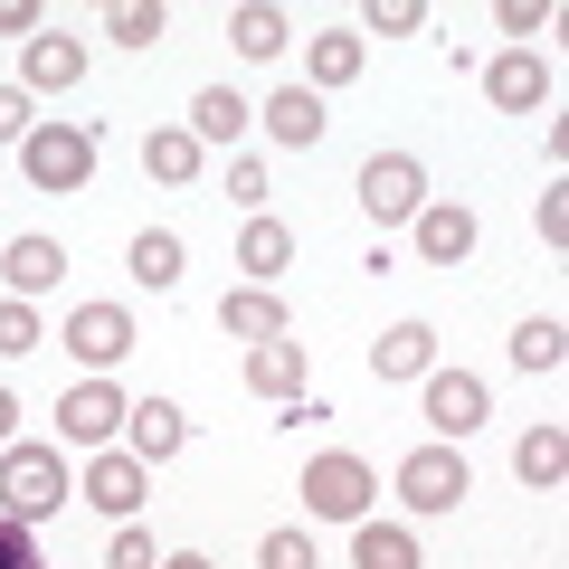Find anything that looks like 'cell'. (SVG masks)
<instances>
[{
  "label": "cell",
  "mask_w": 569,
  "mask_h": 569,
  "mask_svg": "<svg viewBox=\"0 0 569 569\" xmlns=\"http://www.w3.org/2000/svg\"><path fill=\"white\" fill-rule=\"evenodd\" d=\"M485 96L503 104V114H541L550 104V67L531 58V48H503V58L485 67Z\"/></svg>",
  "instance_id": "14"
},
{
  "label": "cell",
  "mask_w": 569,
  "mask_h": 569,
  "mask_svg": "<svg viewBox=\"0 0 569 569\" xmlns=\"http://www.w3.org/2000/svg\"><path fill=\"white\" fill-rule=\"evenodd\" d=\"M408 228H418V257H427V266H466V257H475V209H466V200H427Z\"/></svg>",
  "instance_id": "13"
},
{
  "label": "cell",
  "mask_w": 569,
  "mask_h": 569,
  "mask_svg": "<svg viewBox=\"0 0 569 569\" xmlns=\"http://www.w3.org/2000/svg\"><path fill=\"white\" fill-rule=\"evenodd\" d=\"M39 114H29V86H0V142H29Z\"/></svg>",
  "instance_id": "34"
},
{
  "label": "cell",
  "mask_w": 569,
  "mask_h": 569,
  "mask_svg": "<svg viewBox=\"0 0 569 569\" xmlns=\"http://www.w3.org/2000/svg\"><path fill=\"white\" fill-rule=\"evenodd\" d=\"M247 123H257V114H247L238 86H200V96H190V133H200V152H209V142H228V152H238Z\"/></svg>",
  "instance_id": "21"
},
{
  "label": "cell",
  "mask_w": 569,
  "mask_h": 569,
  "mask_svg": "<svg viewBox=\"0 0 569 569\" xmlns=\"http://www.w3.org/2000/svg\"><path fill=\"white\" fill-rule=\"evenodd\" d=\"M133 284H152V295H171V284H181V238H171V228H142L133 238Z\"/></svg>",
  "instance_id": "26"
},
{
  "label": "cell",
  "mask_w": 569,
  "mask_h": 569,
  "mask_svg": "<svg viewBox=\"0 0 569 569\" xmlns=\"http://www.w3.org/2000/svg\"><path fill=\"white\" fill-rule=\"evenodd\" d=\"M399 493H408V512H456L475 493V475L456 447H418V456H399Z\"/></svg>",
  "instance_id": "6"
},
{
  "label": "cell",
  "mask_w": 569,
  "mask_h": 569,
  "mask_svg": "<svg viewBox=\"0 0 569 569\" xmlns=\"http://www.w3.org/2000/svg\"><path fill=\"white\" fill-rule=\"evenodd\" d=\"M162 569H209V560H200V550H171V560H162Z\"/></svg>",
  "instance_id": "41"
},
{
  "label": "cell",
  "mask_w": 569,
  "mask_h": 569,
  "mask_svg": "<svg viewBox=\"0 0 569 569\" xmlns=\"http://www.w3.org/2000/svg\"><path fill=\"white\" fill-rule=\"evenodd\" d=\"M351 569H418V531L408 522H351Z\"/></svg>",
  "instance_id": "23"
},
{
  "label": "cell",
  "mask_w": 569,
  "mask_h": 569,
  "mask_svg": "<svg viewBox=\"0 0 569 569\" xmlns=\"http://www.w3.org/2000/svg\"><path fill=\"white\" fill-rule=\"evenodd\" d=\"M427 370H437V332L427 323H389L370 342V380H427Z\"/></svg>",
  "instance_id": "17"
},
{
  "label": "cell",
  "mask_w": 569,
  "mask_h": 569,
  "mask_svg": "<svg viewBox=\"0 0 569 569\" xmlns=\"http://www.w3.org/2000/svg\"><path fill=\"white\" fill-rule=\"evenodd\" d=\"M20 77H29V96H77V86H86V39L39 29V39L20 48Z\"/></svg>",
  "instance_id": "10"
},
{
  "label": "cell",
  "mask_w": 569,
  "mask_h": 569,
  "mask_svg": "<svg viewBox=\"0 0 569 569\" xmlns=\"http://www.w3.org/2000/svg\"><path fill=\"white\" fill-rule=\"evenodd\" d=\"M162 0H114V10H104V39H123V48H162Z\"/></svg>",
  "instance_id": "28"
},
{
  "label": "cell",
  "mask_w": 569,
  "mask_h": 569,
  "mask_svg": "<svg viewBox=\"0 0 569 569\" xmlns=\"http://www.w3.org/2000/svg\"><path fill=\"white\" fill-rule=\"evenodd\" d=\"M361 58H370V48L351 39V29H323V39L305 48V77H313V96H323V86H351V77H361Z\"/></svg>",
  "instance_id": "24"
},
{
  "label": "cell",
  "mask_w": 569,
  "mask_h": 569,
  "mask_svg": "<svg viewBox=\"0 0 569 569\" xmlns=\"http://www.w3.org/2000/svg\"><path fill=\"white\" fill-rule=\"evenodd\" d=\"M219 332L228 342H284V305H276V284H228L219 295Z\"/></svg>",
  "instance_id": "12"
},
{
  "label": "cell",
  "mask_w": 569,
  "mask_h": 569,
  "mask_svg": "<svg viewBox=\"0 0 569 569\" xmlns=\"http://www.w3.org/2000/svg\"><path fill=\"white\" fill-rule=\"evenodd\" d=\"M427 427H437V447L475 437L485 427V380L475 370H427Z\"/></svg>",
  "instance_id": "9"
},
{
  "label": "cell",
  "mask_w": 569,
  "mask_h": 569,
  "mask_svg": "<svg viewBox=\"0 0 569 569\" xmlns=\"http://www.w3.org/2000/svg\"><path fill=\"white\" fill-rule=\"evenodd\" d=\"M257 569H323V560H313V531H266Z\"/></svg>",
  "instance_id": "30"
},
{
  "label": "cell",
  "mask_w": 569,
  "mask_h": 569,
  "mask_svg": "<svg viewBox=\"0 0 569 569\" xmlns=\"http://www.w3.org/2000/svg\"><path fill=\"white\" fill-rule=\"evenodd\" d=\"M10 427H20V399H10V389H0V447H10Z\"/></svg>",
  "instance_id": "40"
},
{
  "label": "cell",
  "mask_w": 569,
  "mask_h": 569,
  "mask_svg": "<svg viewBox=\"0 0 569 569\" xmlns=\"http://www.w3.org/2000/svg\"><path fill=\"white\" fill-rule=\"evenodd\" d=\"M427 0H370V39H418Z\"/></svg>",
  "instance_id": "31"
},
{
  "label": "cell",
  "mask_w": 569,
  "mask_h": 569,
  "mask_svg": "<svg viewBox=\"0 0 569 569\" xmlns=\"http://www.w3.org/2000/svg\"><path fill=\"white\" fill-rule=\"evenodd\" d=\"M0 276H10V295L29 305V295H48V284L67 276V247L58 238H10V247H0Z\"/></svg>",
  "instance_id": "20"
},
{
  "label": "cell",
  "mask_w": 569,
  "mask_h": 569,
  "mask_svg": "<svg viewBox=\"0 0 569 569\" xmlns=\"http://www.w3.org/2000/svg\"><path fill=\"white\" fill-rule=\"evenodd\" d=\"M200 133H190V123H152V133H142V171H152V181H171V190H190L200 181Z\"/></svg>",
  "instance_id": "18"
},
{
  "label": "cell",
  "mask_w": 569,
  "mask_h": 569,
  "mask_svg": "<svg viewBox=\"0 0 569 569\" xmlns=\"http://www.w3.org/2000/svg\"><path fill=\"white\" fill-rule=\"evenodd\" d=\"M67 351L86 361V380H104V370L133 351V313H123V305H77V313H67Z\"/></svg>",
  "instance_id": "7"
},
{
  "label": "cell",
  "mask_w": 569,
  "mask_h": 569,
  "mask_svg": "<svg viewBox=\"0 0 569 569\" xmlns=\"http://www.w3.org/2000/svg\"><path fill=\"white\" fill-rule=\"evenodd\" d=\"M323 96H313V86H276V96H266V133L284 142V152H313V142H323Z\"/></svg>",
  "instance_id": "16"
},
{
  "label": "cell",
  "mask_w": 569,
  "mask_h": 569,
  "mask_svg": "<svg viewBox=\"0 0 569 569\" xmlns=\"http://www.w3.org/2000/svg\"><path fill=\"white\" fill-rule=\"evenodd\" d=\"M247 389H257V399H305V342H295V332H284V342H257L247 351Z\"/></svg>",
  "instance_id": "19"
},
{
  "label": "cell",
  "mask_w": 569,
  "mask_h": 569,
  "mask_svg": "<svg viewBox=\"0 0 569 569\" xmlns=\"http://www.w3.org/2000/svg\"><path fill=\"white\" fill-rule=\"evenodd\" d=\"M123 418H133V399H123L114 380H67V399H58V437L67 447H114Z\"/></svg>",
  "instance_id": "5"
},
{
  "label": "cell",
  "mask_w": 569,
  "mask_h": 569,
  "mask_svg": "<svg viewBox=\"0 0 569 569\" xmlns=\"http://www.w3.org/2000/svg\"><path fill=\"white\" fill-rule=\"evenodd\" d=\"M569 332L550 323V313H531V323H512V370H560Z\"/></svg>",
  "instance_id": "27"
},
{
  "label": "cell",
  "mask_w": 569,
  "mask_h": 569,
  "mask_svg": "<svg viewBox=\"0 0 569 569\" xmlns=\"http://www.w3.org/2000/svg\"><path fill=\"white\" fill-rule=\"evenodd\" d=\"M351 190H361V209H370L380 228H399V219H418V209H427V171H418V152H370Z\"/></svg>",
  "instance_id": "3"
},
{
  "label": "cell",
  "mask_w": 569,
  "mask_h": 569,
  "mask_svg": "<svg viewBox=\"0 0 569 569\" xmlns=\"http://www.w3.org/2000/svg\"><path fill=\"white\" fill-rule=\"evenodd\" d=\"M238 266H247V284H276L284 266H295V228L257 209V219H247V238H238Z\"/></svg>",
  "instance_id": "22"
},
{
  "label": "cell",
  "mask_w": 569,
  "mask_h": 569,
  "mask_svg": "<svg viewBox=\"0 0 569 569\" xmlns=\"http://www.w3.org/2000/svg\"><path fill=\"white\" fill-rule=\"evenodd\" d=\"M142 485H152V466H142V456H123V447H96V466H86V503L104 512V522H133L142 512Z\"/></svg>",
  "instance_id": "8"
},
{
  "label": "cell",
  "mask_w": 569,
  "mask_h": 569,
  "mask_svg": "<svg viewBox=\"0 0 569 569\" xmlns=\"http://www.w3.org/2000/svg\"><path fill=\"white\" fill-rule=\"evenodd\" d=\"M493 20H503L512 39H531V29H550V10H541V0H503V10H493Z\"/></svg>",
  "instance_id": "38"
},
{
  "label": "cell",
  "mask_w": 569,
  "mask_h": 569,
  "mask_svg": "<svg viewBox=\"0 0 569 569\" xmlns=\"http://www.w3.org/2000/svg\"><path fill=\"white\" fill-rule=\"evenodd\" d=\"M531 219H541V238H550V247H560V238H569V190H560V181H550V190H541V209H531Z\"/></svg>",
  "instance_id": "37"
},
{
  "label": "cell",
  "mask_w": 569,
  "mask_h": 569,
  "mask_svg": "<svg viewBox=\"0 0 569 569\" xmlns=\"http://www.w3.org/2000/svg\"><path fill=\"white\" fill-rule=\"evenodd\" d=\"M0 569H48V560H39V531H29V522H0Z\"/></svg>",
  "instance_id": "35"
},
{
  "label": "cell",
  "mask_w": 569,
  "mask_h": 569,
  "mask_svg": "<svg viewBox=\"0 0 569 569\" xmlns=\"http://www.w3.org/2000/svg\"><path fill=\"white\" fill-rule=\"evenodd\" d=\"M20 162H29V190L77 200V190L96 181V123H39V133L20 142Z\"/></svg>",
  "instance_id": "2"
},
{
  "label": "cell",
  "mask_w": 569,
  "mask_h": 569,
  "mask_svg": "<svg viewBox=\"0 0 569 569\" xmlns=\"http://www.w3.org/2000/svg\"><path fill=\"white\" fill-rule=\"evenodd\" d=\"M228 39H238V58H284L295 20H284V10H266V0H247L238 20H228Z\"/></svg>",
  "instance_id": "25"
},
{
  "label": "cell",
  "mask_w": 569,
  "mask_h": 569,
  "mask_svg": "<svg viewBox=\"0 0 569 569\" xmlns=\"http://www.w3.org/2000/svg\"><path fill=\"white\" fill-rule=\"evenodd\" d=\"M58 503H67V456L10 437V447H0V522H29V531H39Z\"/></svg>",
  "instance_id": "1"
},
{
  "label": "cell",
  "mask_w": 569,
  "mask_h": 569,
  "mask_svg": "<svg viewBox=\"0 0 569 569\" xmlns=\"http://www.w3.org/2000/svg\"><path fill=\"white\" fill-rule=\"evenodd\" d=\"M104 569H162V550H152V531L114 522V541H104Z\"/></svg>",
  "instance_id": "32"
},
{
  "label": "cell",
  "mask_w": 569,
  "mask_h": 569,
  "mask_svg": "<svg viewBox=\"0 0 569 569\" xmlns=\"http://www.w3.org/2000/svg\"><path fill=\"white\" fill-rule=\"evenodd\" d=\"M370 493L380 485H370L361 456H313L305 466V512L313 522H370Z\"/></svg>",
  "instance_id": "4"
},
{
  "label": "cell",
  "mask_w": 569,
  "mask_h": 569,
  "mask_svg": "<svg viewBox=\"0 0 569 569\" xmlns=\"http://www.w3.org/2000/svg\"><path fill=\"white\" fill-rule=\"evenodd\" d=\"M190 447V418L171 399H133V418H123V456H142V466H171V456Z\"/></svg>",
  "instance_id": "11"
},
{
  "label": "cell",
  "mask_w": 569,
  "mask_h": 569,
  "mask_svg": "<svg viewBox=\"0 0 569 569\" xmlns=\"http://www.w3.org/2000/svg\"><path fill=\"white\" fill-rule=\"evenodd\" d=\"M39 29H48V20H39V0H0V39H20V48H29Z\"/></svg>",
  "instance_id": "36"
},
{
  "label": "cell",
  "mask_w": 569,
  "mask_h": 569,
  "mask_svg": "<svg viewBox=\"0 0 569 569\" xmlns=\"http://www.w3.org/2000/svg\"><path fill=\"white\" fill-rule=\"evenodd\" d=\"M512 475H522L531 493H560V475H569V427H560V418H531L522 447H512Z\"/></svg>",
  "instance_id": "15"
},
{
  "label": "cell",
  "mask_w": 569,
  "mask_h": 569,
  "mask_svg": "<svg viewBox=\"0 0 569 569\" xmlns=\"http://www.w3.org/2000/svg\"><path fill=\"white\" fill-rule=\"evenodd\" d=\"M228 200H238V209H266V162H257V152H228Z\"/></svg>",
  "instance_id": "33"
},
{
  "label": "cell",
  "mask_w": 569,
  "mask_h": 569,
  "mask_svg": "<svg viewBox=\"0 0 569 569\" xmlns=\"http://www.w3.org/2000/svg\"><path fill=\"white\" fill-rule=\"evenodd\" d=\"M29 351H48V332H39V305L0 295V361H29Z\"/></svg>",
  "instance_id": "29"
},
{
  "label": "cell",
  "mask_w": 569,
  "mask_h": 569,
  "mask_svg": "<svg viewBox=\"0 0 569 569\" xmlns=\"http://www.w3.org/2000/svg\"><path fill=\"white\" fill-rule=\"evenodd\" d=\"M323 418H332V408L305 389V399H284V418H276V427H295V437H305V427H323Z\"/></svg>",
  "instance_id": "39"
}]
</instances>
